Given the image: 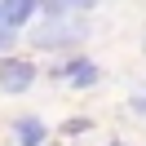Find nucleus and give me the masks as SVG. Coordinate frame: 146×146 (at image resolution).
<instances>
[{"mask_svg": "<svg viewBox=\"0 0 146 146\" xmlns=\"http://www.w3.org/2000/svg\"><path fill=\"white\" fill-rule=\"evenodd\" d=\"M27 40L36 49H71L80 40H89V22L80 13H44V22H36Z\"/></svg>", "mask_w": 146, "mask_h": 146, "instance_id": "1", "label": "nucleus"}, {"mask_svg": "<svg viewBox=\"0 0 146 146\" xmlns=\"http://www.w3.org/2000/svg\"><path fill=\"white\" fill-rule=\"evenodd\" d=\"M36 84V66L27 58H0V89L5 93H27Z\"/></svg>", "mask_w": 146, "mask_h": 146, "instance_id": "2", "label": "nucleus"}, {"mask_svg": "<svg viewBox=\"0 0 146 146\" xmlns=\"http://www.w3.org/2000/svg\"><path fill=\"white\" fill-rule=\"evenodd\" d=\"M53 80H71L75 89H93V84L102 80V71H98V62H84V58H75V62H62V66H53Z\"/></svg>", "mask_w": 146, "mask_h": 146, "instance_id": "3", "label": "nucleus"}, {"mask_svg": "<svg viewBox=\"0 0 146 146\" xmlns=\"http://www.w3.org/2000/svg\"><path fill=\"white\" fill-rule=\"evenodd\" d=\"M36 9H40V0H0V22L9 31H22Z\"/></svg>", "mask_w": 146, "mask_h": 146, "instance_id": "4", "label": "nucleus"}, {"mask_svg": "<svg viewBox=\"0 0 146 146\" xmlns=\"http://www.w3.org/2000/svg\"><path fill=\"white\" fill-rule=\"evenodd\" d=\"M13 133H18V146H40V142H44V124H40V119L36 115H22L18 119V124H13Z\"/></svg>", "mask_w": 146, "mask_h": 146, "instance_id": "5", "label": "nucleus"}, {"mask_svg": "<svg viewBox=\"0 0 146 146\" xmlns=\"http://www.w3.org/2000/svg\"><path fill=\"white\" fill-rule=\"evenodd\" d=\"M44 5V13H89V9H98V0H40Z\"/></svg>", "mask_w": 146, "mask_h": 146, "instance_id": "6", "label": "nucleus"}, {"mask_svg": "<svg viewBox=\"0 0 146 146\" xmlns=\"http://www.w3.org/2000/svg\"><path fill=\"white\" fill-rule=\"evenodd\" d=\"M18 44V31H9L5 22H0V58H9V49Z\"/></svg>", "mask_w": 146, "mask_h": 146, "instance_id": "7", "label": "nucleus"}, {"mask_svg": "<svg viewBox=\"0 0 146 146\" xmlns=\"http://www.w3.org/2000/svg\"><path fill=\"white\" fill-rule=\"evenodd\" d=\"M62 133H89V119H84V115L66 119V124H62Z\"/></svg>", "mask_w": 146, "mask_h": 146, "instance_id": "8", "label": "nucleus"}, {"mask_svg": "<svg viewBox=\"0 0 146 146\" xmlns=\"http://www.w3.org/2000/svg\"><path fill=\"white\" fill-rule=\"evenodd\" d=\"M128 106H133L137 115H146V93H137V98H128Z\"/></svg>", "mask_w": 146, "mask_h": 146, "instance_id": "9", "label": "nucleus"}, {"mask_svg": "<svg viewBox=\"0 0 146 146\" xmlns=\"http://www.w3.org/2000/svg\"><path fill=\"white\" fill-rule=\"evenodd\" d=\"M142 49H146V36H142Z\"/></svg>", "mask_w": 146, "mask_h": 146, "instance_id": "10", "label": "nucleus"}]
</instances>
